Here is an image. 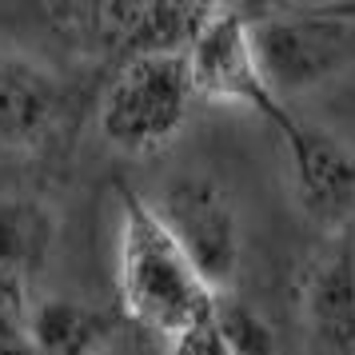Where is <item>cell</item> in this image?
I'll list each match as a JSON object with an SVG mask.
<instances>
[{
  "label": "cell",
  "mask_w": 355,
  "mask_h": 355,
  "mask_svg": "<svg viewBox=\"0 0 355 355\" xmlns=\"http://www.w3.org/2000/svg\"><path fill=\"white\" fill-rule=\"evenodd\" d=\"M116 288L124 311L140 327L156 331L168 347L211 327L216 307L224 300L204 284V275L164 232L152 204L136 192H120Z\"/></svg>",
  "instance_id": "6da1fadb"
},
{
  "label": "cell",
  "mask_w": 355,
  "mask_h": 355,
  "mask_svg": "<svg viewBox=\"0 0 355 355\" xmlns=\"http://www.w3.org/2000/svg\"><path fill=\"white\" fill-rule=\"evenodd\" d=\"M196 104L184 52L128 56L108 80L96 108L100 136L124 156H152L180 136Z\"/></svg>",
  "instance_id": "7a4b0ae2"
},
{
  "label": "cell",
  "mask_w": 355,
  "mask_h": 355,
  "mask_svg": "<svg viewBox=\"0 0 355 355\" xmlns=\"http://www.w3.org/2000/svg\"><path fill=\"white\" fill-rule=\"evenodd\" d=\"M252 40L263 80L288 104L355 68V8H268L252 20Z\"/></svg>",
  "instance_id": "3957f363"
},
{
  "label": "cell",
  "mask_w": 355,
  "mask_h": 355,
  "mask_svg": "<svg viewBox=\"0 0 355 355\" xmlns=\"http://www.w3.org/2000/svg\"><path fill=\"white\" fill-rule=\"evenodd\" d=\"M184 64L192 76L196 100L256 112L272 128H279L291 116V104H284L272 92V84L263 80L256 40H252V20L240 8L208 4L184 49Z\"/></svg>",
  "instance_id": "277c9868"
},
{
  "label": "cell",
  "mask_w": 355,
  "mask_h": 355,
  "mask_svg": "<svg viewBox=\"0 0 355 355\" xmlns=\"http://www.w3.org/2000/svg\"><path fill=\"white\" fill-rule=\"evenodd\" d=\"M148 204L204 284L224 295L240 272V216L232 196L211 176H176Z\"/></svg>",
  "instance_id": "5b68a950"
},
{
  "label": "cell",
  "mask_w": 355,
  "mask_h": 355,
  "mask_svg": "<svg viewBox=\"0 0 355 355\" xmlns=\"http://www.w3.org/2000/svg\"><path fill=\"white\" fill-rule=\"evenodd\" d=\"M291 172V196L320 232H343L355 220V148L323 124L291 112L279 124Z\"/></svg>",
  "instance_id": "8992f818"
},
{
  "label": "cell",
  "mask_w": 355,
  "mask_h": 355,
  "mask_svg": "<svg viewBox=\"0 0 355 355\" xmlns=\"http://www.w3.org/2000/svg\"><path fill=\"white\" fill-rule=\"evenodd\" d=\"M56 211L40 196H0V295L24 304L56 248Z\"/></svg>",
  "instance_id": "52a82bcc"
},
{
  "label": "cell",
  "mask_w": 355,
  "mask_h": 355,
  "mask_svg": "<svg viewBox=\"0 0 355 355\" xmlns=\"http://www.w3.org/2000/svg\"><path fill=\"white\" fill-rule=\"evenodd\" d=\"M60 116V84L40 60L0 49V148H40Z\"/></svg>",
  "instance_id": "ba28073f"
},
{
  "label": "cell",
  "mask_w": 355,
  "mask_h": 355,
  "mask_svg": "<svg viewBox=\"0 0 355 355\" xmlns=\"http://www.w3.org/2000/svg\"><path fill=\"white\" fill-rule=\"evenodd\" d=\"M20 331L36 355H108L112 320L72 295H40L24 307Z\"/></svg>",
  "instance_id": "9c48e42d"
},
{
  "label": "cell",
  "mask_w": 355,
  "mask_h": 355,
  "mask_svg": "<svg viewBox=\"0 0 355 355\" xmlns=\"http://www.w3.org/2000/svg\"><path fill=\"white\" fill-rule=\"evenodd\" d=\"M304 320L331 352H355V259L331 252L311 263L304 279Z\"/></svg>",
  "instance_id": "30bf717a"
},
{
  "label": "cell",
  "mask_w": 355,
  "mask_h": 355,
  "mask_svg": "<svg viewBox=\"0 0 355 355\" xmlns=\"http://www.w3.org/2000/svg\"><path fill=\"white\" fill-rule=\"evenodd\" d=\"M211 327H216L220 343L227 347V355H275V336L268 320L259 311H252L248 304H240V300L224 295L220 307H216Z\"/></svg>",
  "instance_id": "8fae6325"
},
{
  "label": "cell",
  "mask_w": 355,
  "mask_h": 355,
  "mask_svg": "<svg viewBox=\"0 0 355 355\" xmlns=\"http://www.w3.org/2000/svg\"><path fill=\"white\" fill-rule=\"evenodd\" d=\"M0 355H36L33 343H28L24 331H20V323L0 320Z\"/></svg>",
  "instance_id": "7c38bea8"
},
{
  "label": "cell",
  "mask_w": 355,
  "mask_h": 355,
  "mask_svg": "<svg viewBox=\"0 0 355 355\" xmlns=\"http://www.w3.org/2000/svg\"><path fill=\"white\" fill-rule=\"evenodd\" d=\"M108 355H112V352H108Z\"/></svg>",
  "instance_id": "4fadbf2b"
}]
</instances>
